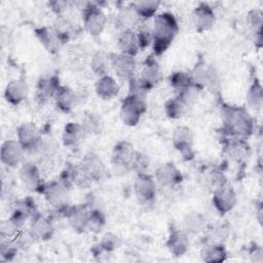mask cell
Here are the masks:
<instances>
[{
	"mask_svg": "<svg viewBox=\"0 0 263 263\" xmlns=\"http://www.w3.org/2000/svg\"><path fill=\"white\" fill-rule=\"evenodd\" d=\"M179 31L175 15L171 12H161L154 16L152 26L153 55L159 57L171 46Z\"/></svg>",
	"mask_w": 263,
	"mask_h": 263,
	"instance_id": "1",
	"label": "cell"
},
{
	"mask_svg": "<svg viewBox=\"0 0 263 263\" xmlns=\"http://www.w3.org/2000/svg\"><path fill=\"white\" fill-rule=\"evenodd\" d=\"M225 132L234 138L245 139L254 133L255 121L243 107L225 105L222 107Z\"/></svg>",
	"mask_w": 263,
	"mask_h": 263,
	"instance_id": "2",
	"label": "cell"
},
{
	"mask_svg": "<svg viewBox=\"0 0 263 263\" xmlns=\"http://www.w3.org/2000/svg\"><path fill=\"white\" fill-rule=\"evenodd\" d=\"M71 186L72 185L66 181L59 179L50 183L42 184L38 191L43 194L48 204L54 210L66 214L69 209V192Z\"/></svg>",
	"mask_w": 263,
	"mask_h": 263,
	"instance_id": "3",
	"label": "cell"
},
{
	"mask_svg": "<svg viewBox=\"0 0 263 263\" xmlns=\"http://www.w3.org/2000/svg\"><path fill=\"white\" fill-rule=\"evenodd\" d=\"M74 5H81L83 26L85 31L93 36H100L107 25V16L104 11L92 2H74Z\"/></svg>",
	"mask_w": 263,
	"mask_h": 263,
	"instance_id": "4",
	"label": "cell"
},
{
	"mask_svg": "<svg viewBox=\"0 0 263 263\" xmlns=\"http://www.w3.org/2000/svg\"><path fill=\"white\" fill-rule=\"evenodd\" d=\"M136 149L127 141L117 142L111 153V163L115 173L119 175L127 174L132 171V165L136 156Z\"/></svg>",
	"mask_w": 263,
	"mask_h": 263,
	"instance_id": "5",
	"label": "cell"
},
{
	"mask_svg": "<svg viewBox=\"0 0 263 263\" xmlns=\"http://www.w3.org/2000/svg\"><path fill=\"white\" fill-rule=\"evenodd\" d=\"M147 110L145 98L127 95L120 106V119L127 126H135L139 123L142 115Z\"/></svg>",
	"mask_w": 263,
	"mask_h": 263,
	"instance_id": "6",
	"label": "cell"
},
{
	"mask_svg": "<svg viewBox=\"0 0 263 263\" xmlns=\"http://www.w3.org/2000/svg\"><path fill=\"white\" fill-rule=\"evenodd\" d=\"M134 190L138 201L143 205L151 204L156 196L155 179L147 173H139L135 179Z\"/></svg>",
	"mask_w": 263,
	"mask_h": 263,
	"instance_id": "7",
	"label": "cell"
},
{
	"mask_svg": "<svg viewBox=\"0 0 263 263\" xmlns=\"http://www.w3.org/2000/svg\"><path fill=\"white\" fill-rule=\"evenodd\" d=\"M193 139L192 129L186 125H179L173 132V145L185 160H191L194 157Z\"/></svg>",
	"mask_w": 263,
	"mask_h": 263,
	"instance_id": "8",
	"label": "cell"
},
{
	"mask_svg": "<svg viewBox=\"0 0 263 263\" xmlns=\"http://www.w3.org/2000/svg\"><path fill=\"white\" fill-rule=\"evenodd\" d=\"M194 84L200 89H216L220 85V77L216 68L212 65L201 63L197 64L191 72Z\"/></svg>",
	"mask_w": 263,
	"mask_h": 263,
	"instance_id": "9",
	"label": "cell"
},
{
	"mask_svg": "<svg viewBox=\"0 0 263 263\" xmlns=\"http://www.w3.org/2000/svg\"><path fill=\"white\" fill-rule=\"evenodd\" d=\"M213 205L220 215H225L233 210L237 202L236 193L228 183L220 186L213 191Z\"/></svg>",
	"mask_w": 263,
	"mask_h": 263,
	"instance_id": "10",
	"label": "cell"
},
{
	"mask_svg": "<svg viewBox=\"0 0 263 263\" xmlns=\"http://www.w3.org/2000/svg\"><path fill=\"white\" fill-rule=\"evenodd\" d=\"M111 69L116 77L121 81H129L135 77L136 60L135 57L121 52L111 53Z\"/></svg>",
	"mask_w": 263,
	"mask_h": 263,
	"instance_id": "11",
	"label": "cell"
},
{
	"mask_svg": "<svg viewBox=\"0 0 263 263\" xmlns=\"http://www.w3.org/2000/svg\"><path fill=\"white\" fill-rule=\"evenodd\" d=\"M16 137L24 150L30 153H36L42 139L38 127L33 122L22 123L16 129Z\"/></svg>",
	"mask_w": 263,
	"mask_h": 263,
	"instance_id": "12",
	"label": "cell"
},
{
	"mask_svg": "<svg viewBox=\"0 0 263 263\" xmlns=\"http://www.w3.org/2000/svg\"><path fill=\"white\" fill-rule=\"evenodd\" d=\"M25 152L17 140H6L0 148L1 162L8 167H16L23 162Z\"/></svg>",
	"mask_w": 263,
	"mask_h": 263,
	"instance_id": "13",
	"label": "cell"
},
{
	"mask_svg": "<svg viewBox=\"0 0 263 263\" xmlns=\"http://www.w3.org/2000/svg\"><path fill=\"white\" fill-rule=\"evenodd\" d=\"M35 35L42 46L50 53H57L66 44L53 26H43L35 29Z\"/></svg>",
	"mask_w": 263,
	"mask_h": 263,
	"instance_id": "14",
	"label": "cell"
},
{
	"mask_svg": "<svg viewBox=\"0 0 263 263\" xmlns=\"http://www.w3.org/2000/svg\"><path fill=\"white\" fill-rule=\"evenodd\" d=\"M30 219L31 222L28 232L33 240L44 241L52 237L53 227L51 222L46 217L36 212Z\"/></svg>",
	"mask_w": 263,
	"mask_h": 263,
	"instance_id": "15",
	"label": "cell"
},
{
	"mask_svg": "<svg viewBox=\"0 0 263 263\" xmlns=\"http://www.w3.org/2000/svg\"><path fill=\"white\" fill-rule=\"evenodd\" d=\"M192 24L199 33L209 31L215 24L216 16L213 8L208 3H199L192 11Z\"/></svg>",
	"mask_w": 263,
	"mask_h": 263,
	"instance_id": "16",
	"label": "cell"
},
{
	"mask_svg": "<svg viewBox=\"0 0 263 263\" xmlns=\"http://www.w3.org/2000/svg\"><path fill=\"white\" fill-rule=\"evenodd\" d=\"M154 179L163 187H174L182 183L183 175L174 162H165L156 168Z\"/></svg>",
	"mask_w": 263,
	"mask_h": 263,
	"instance_id": "17",
	"label": "cell"
},
{
	"mask_svg": "<svg viewBox=\"0 0 263 263\" xmlns=\"http://www.w3.org/2000/svg\"><path fill=\"white\" fill-rule=\"evenodd\" d=\"M140 78L150 87V89L157 86L162 81L163 75L161 68L153 54L147 57L144 61Z\"/></svg>",
	"mask_w": 263,
	"mask_h": 263,
	"instance_id": "18",
	"label": "cell"
},
{
	"mask_svg": "<svg viewBox=\"0 0 263 263\" xmlns=\"http://www.w3.org/2000/svg\"><path fill=\"white\" fill-rule=\"evenodd\" d=\"M29 96V86L24 78L10 80L4 89L5 100L13 106L20 105Z\"/></svg>",
	"mask_w": 263,
	"mask_h": 263,
	"instance_id": "19",
	"label": "cell"
},
{
	"mask_svg": "<svg viewBox=\"0 0 263 263\" xmlns=\"http://www.w3.org/2000/svg\"><path fill=\"white\" fill-rule=\"evenodd\" d=\"M165 247L173 256L175 257L184 256L189 249L188 233L184 230L173 228L170 231L168 237L165 241Z\"/></svg>",
	"mask_w": 263,
	"mask_h": 263,
	"instance_id": "20",
	"label": "cell"
},
{
	"mask_svg": "<svg viewBox=\"0 0 263 263\" xmlns=\"http://www.w3.org/2000/svg\"><path fill=\"white\" fill-rule=\"evenodd\" d=\"M60 86V79L57 75L41 77L38 80L35 88L36 100L40 104H43L49 99H53V96Z\"/></svg>",
	"mask_w": 263,
	"mask_h": 263,
	"instance_id": "21",
	"label": "cell"
},
{
	"mask_svg": "<svg viewBox=\"0 0 263 263\" xmlns=\"http://www.w3.org/2000/svg\"><path fill=\"white\" fill-rule=\"evenodd\" d=\"M88 214L89 210L85 204H76L73 206H69L65 217L67 218L70 227L75 232L82 233L86 231Z\"/></svg>",
	"mask_w": 263,
	"mask_h": 263,
	"instance_id": "22",
	"label": "cell"
},
{
	"mask_svg": "<svg viewBox=\"0 0 263 263\" xmlns=\"http://www.w3.org/2000/svg\"><path fill=\"white\" fill-rule=\"evenodd\" d=\"M18 175L25 186L31 190H39L42 185V173L38 164L34 162L23 163Z\"/></svg>",
	"mask_w": 263,
	"mask_h": 263,
	"instance_id": "23",
	"label": "cell"
},
{
	"mask_svg": "<svg viewBox=\"0 0 263 263\" xmlns=\"http://www.w3.org/2000/svg\"><path fill=\"white\" fill-rule=\"evenodd\" d=\"M140 22L141 20L135 8L132 6V4H129L121 7L118 10L114 18V26L117 30L122 32L127 30H135Z\"/></svg>",
	"mask_w": 263,
	"mask_h": 263,
	"instance_id": "24",
	"label": "cell"
},
{
	"mask_svg": "<svg viewBox=\"0 0 263 263\" xmlns=\"http://www.w3.org/2000/svg\"><path fill=\"white\" fill-rule=\"evenodd\" d=\"M67 63L74 71L83 70L89 64V55L85 48L80 44H71L67 49Z\"/></svg>",
	"mask_w": 263,
	"mask_h": 263,
	"instance_id": "25",
	"label": "cell"
},
{
	"mask_svg": "<svg viewBox=\"0 0 263 263\" xmlns=\"http://www.w3.org/2000/svg\"><path fill=\"white\" fill-rule=\"evenodd\" d=\"M86 133L82 127L81 123L77 122H68L63 129L62 142L64 146L73 148L78 146L86 137Z\"/></svg>",
	"mask_w": 263,
	"mask_h": 263,
	"instance_id": "26",
	"label": "cell"
},
{
	"mask_svg": "<svg viewBox=\"0 0 263 263\" xmlns=\"http://www.w3.org/2000/svg\"><path fill=\"white\" fill-rule=\"evenodd\" d=\"M55 107L64 112L69 113L77 103L75 91L68 85H61L53 96Z\"/></svg>",
	"mask_w": 263,
	"mask_h": 263,
	"instance_id": "27",
	"label": "cell"
},
{
	"mask_svg": "<svg viewBox=\"0 0 263 263\" xmlns=\"http://www.w3.org/2000/svg\"><path fill=\"white\" fill-rule=\"evenodd\" d=\"M67 171H68L69 178L72 185L80 189H88L91 187L92 183L95 182L89 172L85 168V166L81 162L75 165L69 166Z\"/></svg>",
	"mask_w": 263,
	"mask_h": 263,
	"instance_id": "28",
	"label": "cell"
},
{
	"mask_svg": "<svg viewBox=\"0 0 263 263\" xmlns=\"http://www.w3.org/2000/svg\"><path fill=\"white\" fill-rule=\"evenodd\" d=\"M95 91L103 100H112L118 96L119 85L112 76L105 75L96 81Z\"/></svg>",
	"mask_w": 263,
	"mask_h": 263,
	"instance_id": "29",
	"label": "cell"
},
{
	"mask_svg": "<svg viewBox=\"0 0 263 263\" xmlns=\"http://www.w3.org/2000/svg\"><path fill=\"white\" fill-rule=\"evenodd\" d=\"M81 163L85 166V168L89 172L91 177L93 178L95 182H99L103 180L105 177L107 170L106 166L101 159V157L95 152H88L84 155Z\"/></svg>",
	"mask_w": 263,
	"mask_h": 263,
	"instance_id": "30",
	"label": "cell"
},
{
	"mask_svg": "<svg viewBox=\"0 0 263 263\" xmlns=\"http://www.w3.org/2000/svg\"><path fill=\"white\" fill-rule=\"evenodd\" d=\"M117 45L121 53L135 57L140 50V45L135 30L120 32L117 40Z\"/></svg>",
	"mask_w": 263,
	"mask_h": 263,
	"instance_id": "31",
	"label": "cell"
},
{
	"mask_svg": "<svg viewBox=\"0 0 263 263\" xmlns=\"http://www.w3.org/2000/svg\"><path fill=\"white\" fill-rule=\"evenodd\" d=\"M88 65L92 73L98 77L108 75L111 69V53L104 50H98L90 57Z\"/></svg>",
	"mask_w": 263,
	"mask_h": 263,
	"instance_id": "32",
	"label": "cell"
},
{
	"mask_svg": "<svg viewBox=\"0 0 263 263\" xmlns=\"http://www.w3.org/2000/svg\"><path fill=\"white\" fill-rule=\"evenodd\" d=\"M184 231L187 233L197 234L206 228V219L199 212H190L186 215L183 221Z\"/></svg>",
	"mask_w": 263,
	"mask_h": 263,
	"instance_id": "33",
	"label": "cell"
},
{
	"mask_svg": "<svg viewBox=\"0 0 263 263\" xmlns=\"http://www.w3.org/2000/svg\"><path fill=\"white\" fill-rule=\"evenodd\" d=\"M86 135H100L104 129V120L102 116L96 112H86L81 122Z\"/></svg>",
	"mask_w": 263,
	"mask_h": 263,
	"instance_id": "34",
	"label": "cell"
},
{
	"mask_svg": "<svg viewBox=\"0 0 263 263\" xmlns=\"http://www.w3.org/2000/svg\"><path fill=\"white\" fill-rule=\"evenodd\" d=\"M201 258L208 263L223 262L227 258V251L221 243L208 245L201 251Z\"/></svg>",
	"mask_w": 263,
	"mask_h": 263,
	"instance_id": "35",
	"label": "cell"
},
{
	"mask_svg": "<svg viewBox=\"0 0 263 263\" xmlns=\"http://www.w3.org/2000/svg\"><path fill=\"white\" fill-rule=\"evenodd\" d=\"M247 101L249 107L255 111L261 110L263 106V87L257 77L254 78L252 84L249 87L247 93Z\"/></svg>",
	"mask_w": 263,
	"mask_h": 263,
	"instance_id": "36",
	"label": "cell"
},
{
	"mask_svg": "<svg viewBox=\"0 0 263 263\" xmlns=\"http://www.w3.org/2000/svg\"><path fill=\"white\" fill-rule=\"evenodd\" d=\"M189 107L179 98H171L164 104V112L166 116L171 119H179L182 118L188 111Z\"/></svg>",
	"mask_w": 263,
	"mask_h": 263,
	"instance_id": "37",
	"label": "cell"
},
{
	"mask_svg": "<svg viewBox=\"0 0 263 263\" xmlns=\"http://www.w3.org/2000/svg\"><path fill=\"white\" fill-rule=\"evenodd\" d=\"M243 140L245 139L232 137V139H230V141L227 143V146H226L227 153L232 159L236 161H240L245 159L246 156L248 155L249 147Z\"/></svg>",
	"mask_w": 263,
	"mask_h": 263,
	"instance_id": "38",
	"label": "cell"
},
{
	"mask_svg": "<svg viewBox=\"0 0 263 263\" xmlns=\"http://www.w3.org/2000/svg\"><path fill=\"white\" fill-rule=\"evenodd\" d=\"M168 83L175 90H177V92L195 85L191 72L184 71H177L172 73V75L168 77Z\"/></svg>",
	"mask_w": 263,
	"mask_h": 263,
	"instance_id": "39",
	"label": "cell"
},
{
	"mask_svg": "<svg viewBox=\"0 0 263 263\" xmlns=\"http://www.w3.org/2000/svg\"><path fill=\"white\" fill-rule=\"evenodd\" d=\"M130 4L135 8L141 21H148L150 17L154 16V14L156 13L160 5V2L145 0V1H137Z\"/></svg>",
	"mask_w": 263,
	"mask_h": 263,
	"instance_id": "40",
	"label": "cell"
},
{
	"mask_svg": "<svg viewBox=\"0 0 263 263\" xmlns=\"http://www.w3.org/2000/svg\"><path fill=\"white\" fill-rule=\"evenodd\" d=\"M106 225V217L105 214L96 209V210H89L87 224H86V230L92 233H99L101 232Z\"/></svg>",
	"mask_w": 263,
	"mask_h": 263,
	"instance_id": "41",
	"label": "cell"
},
{
	"mask_svg": "<svg viewBox=\"0 0 263 263\" xmlns=\"http://www.w3.org/2000/svg\"><path fill=\"white\" fill-rule=\"evenodd\" d=\"M146 22L147 21H141L135 29L140 45V50H144L152 42V28H150Z\"/></svg>",
	"mask_w": 263,
	"mask_h": 263,
	"instance_id": "42",
	"label": "cell"
},
{
	"mask_svg": "<svg viewBox=\"0 0 263 263\" xmlns=\"http://www.w3.org/2000/svg\"><path fill=\"white\" fill-rule=\"evenodd\" d=\"M121 245H122L121 238L117 234L111 231H108L102 236L99 247H100V250L105 253H112L118 248H120Z\"/></svg>",
	"mask_w": 263,
	"mask_h": 263,
	"instance_id": "43",
	"label": "cell"
},
{
	"mask_svg": "<svg viewBox=\"0 0 263 263\" xmlns=\"http://www.w3.org/2000/svg\"><path fill=\"white\" fill-rule=\"evenodd\" d=\"M248 24L255 34H262V25H263V12L261 9H252L248 12L247 15Z\"/></svg>",
	"mask_w": 263,
	"mask_h": 263,
	"instance_id": "44",
	"label": "cell"
},
{
	"mask_svg": "<svg viewBox=\"0 0 263 263\" xmlns=\"http://www.w3.org/2000/svg\"><path fill=\"white\" fill-rule=\"evenodd\" d=\"M128 95L145 98L151 89L140 77L135 76L128 81Z\"/></svg>",
	"mask_w": 263,
	"mask_h": 263,
	"instance_id": "45",
	"label": "cell"
},
{
	"mask_svg": "<svg viewBox=\"0 0 263 263\" xmlns=\"http://www.w3.org/2000/svg\"><path fill=\"white\" fill-rule=\"evenodd\" d=\"M205 183L214 191L215 189L219 188L220 186L226 184L227 181H226V178H225L223 172H221L219 170H213L205 177Z\"/></svg>",
	"mask_w": 263,
	"mask_h": 263,
	"instance_id": "46",
	"label": "cell"
},
{
	"mask_svg": "<svg viewBox=\"0 0 263 263\" xmlns=\"http://www.w3.org/2000/svg\"><path fill=\"white\" fill-rule=\"evenodd\" d=\"M149 166V158L147 155L143 154L142 152L137 151L133 165L132 171H136L137 174L139 173H146V170Z\"/></svg>",
	"mask_w": 263,
	"mask_h": 263,
	"instance_id": "47",
	"label": "cell"
},
{
	"mask_svg": "<svg viewBox=\"0 0 263 263\" xmlns=\"http://www.w3.org/2000/svg\"><path fill=\"white\" fill-rule=\"evenodd\" d=\"M50 8L57 13V15H64L66 11L74 5L73 2L69 1H51L48 3Z\"/></svg>",
	"mask_w": 263,
	"mask_h": 263,
	"instance_id": "48",
	"label": "cell"
},
{
	"mask_svg": "<svg viewBox=\"0 0 263 263\" xmlns=\"http://www.w3.org/2000/svg\"><path fill=\"white\" fill-rule=\"evenodd\" d=\"M251 257H252V260L255 262H262V260H263L262 249L260 247L255 246L254 251L251 253Z\"/></svg>",
	"mask_w": 263,
	"mask_h": 263,
	"instance_id": "49",
	"label": "cell"
},
{
	"mask_svg": "<svg viewBox=\"0 0 263 263\" xmlns=\"http://www.w3.org/2000/svg\"><path fill=\"white\" fill-rule=\"evenodd\" d=\"M262 213H263V210H262V203L260 202L259 203V206L257 209V219L259 221L260 224H262Z\"/></svg>",
	"mask_w": 263,
	"mask_h": 263,
	"instance_id": "50",
	"label": "cell"
}]
</instances>
